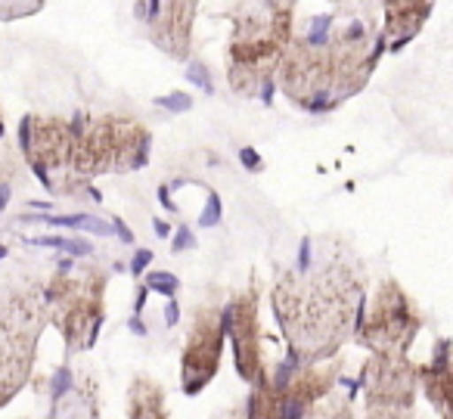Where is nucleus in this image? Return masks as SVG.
Instances as JSON below:
<instances>
[{
  "instance_id": "19",
  "label": "nucleus",
  "mask_w": 453,
  "mask_h": 419,
  "mask_svg": "<svg viewBox=\"0 0 453 419\" xmlns=\"http://www.w3.org/2000/svg\"><path fill=\"white\" fill-rule=\"evenodd\" d=\"M19 152L10 150L7 144L0 146V212L10 206V196H13V187H16V177H19L22 165H19Z\"/></svg>"
},
{
  "instance_id": "1",
  "label": "nucleus",
  "mask_w": 453,
  "mask_h": 419,
  "mask_svg": "<svg viewBox=\"0 0 453 419\" xmlns=\"http://www.w3.org/2000/svg\"><path fill=\"white\" fill-rule=\"evenodd\" d=\"M366 305V264L348 239L335 233L304 237L296 261L286 264L271 286L286 354L292 361H335L342 345L351 342Z\"/></svg>"
},
{
  "instance_id": "10",
  "label": "nucleus",
  "mask_w": 453,
  "mask_h": 419,
  "mask_svg": "<svg viewBox=\"0 0 453 419\" xmlns=\"http://www.w3.org/2000/svg\"><path fill=\"white\" fill-rule=\"evenodd\" d=\"M224 320V336L234 351V367L242 382L258 385L265 382L271 361L265 348V330H261V283L258 276H249L242 289H236L230 299L220 305Z\"/></svg>"
},
{
  "instance_id": "6",
  "label": "nucleus",
  "mask_w": 453,
  "mask_h": 419,
  "mask_svg": "<svg viewBox=\"0 0 453 419\" xmlns=\"http://www.w3.org/2000/svg\"><path fill=\"white\" fill-rule=\"evenodd\" d=\"M44 299L69 354L94 348L106 323V274L94 264L65 261L44 283Z\"/></svg>"
},
{
  "instance_id": "8",
  "label": "nucleus",
  "mask_w": 453,
  "mask_h": 419,
  "mask_svg": "<svg viewBox=\"0 0 453 419\" xmlns=\"http://www.w3.org/2000/svg\"><path fill=\"white\" fill-rule=\"evenodd\" d=\"M19 156L47 193L63 199L88 193L90 199H100L78 181L75 131L63 115H26L19 121Z\"/></svg>"
},
{
  "instance_id": "12",
  "label": "nucleus",
  "mask_w": 453,
  "mask_h": 419,
  "mask_svg": "<svg viewBox=\"0 0 453 419\" xmlns=\"http://www.w3.org/2000/svg\"><path fill=\"white\" fill-rule=\"evenodd\" d=\"M44 410L38 419H103L100 385L81 363H59L32 382Z\"/></svg>"
},
{
  "instance_id": "26",
  "label": "nucleus",
  "mask_w": 453,
  "mask_h": 419,
  "mask_svg": "<svg viewBox=\"0 0 453 419\" xmlns=\"http://www.w3.org/2000/svg\"><path fill=\"white\" fill-rule=\"evenodd\" d=\"M441 419H447V416H441Z\"/></svg>"
},
{
  "instance_id": "5",
  "label": "nucleus",
  "mask_w": 453,
  "mask_h": 419,
  "mask_svg": "<svg viewBox=\"0 0 453 419\" xmlns=\"http://www.w3.org/2000/svg\"><path fill=\"white\" fill-rule=\"evenodd\" d=\"M75 131V171L78 181L96 193L94 181L103 175H127L150 162L152 134L131 115H72Z\"/></svg>"
},
{
  "instance_id": "2",
  "label": "nucleus",
  "mask_w": 453,
  "mask_h": 419,
  "mask_svg": "<svg viewBox=\"0 0 453 419\" xmlns=\"http://www.w3.org/2000/svg\"><path fill=\"white\" fill-rule=\"evenodd\" d=\"M385 47L388 41L372 16L333 7L296 22L277 69V88L304 113H333L366 88Z\"/></svg>"
},
{
  "instance_id": "11",
  "label": "nucleus",
  "mask_w": 453,
  "mask_h": 419,
  "mask_svg": "<svg viewBox=\"0 0 453 419\" xmlns=\"http://www.w3.org/2000/svg\"><path fill=\"white\" fill-rule=\"evenodd\" d=\"M224 320H220L218 301H205L193 311L187 330V342L180 348V392L187 398L205 392L214 382L224 357Z\"/></svg>"
},
{
  "instance_id": "9",
  "label": "nucleus",
  "mask_w": 453,
  "mask_h": 419,
  "mask_svg": "<svg viewBox=\"0 0 453 419\" xmlns=\"http://www.w3.org/2000/svg\"><path fill=\"white\" fill-rule=\"evenodd\" d=\"M422 311L413 295L395 280L385 276L372 295H366L364 314L357 320L351 342L370 354H410L416 336L422 332Z\"/></svg>"
},
{
  "instance_id": "17",
  "label": "nucleus",
  "mask_w": 453,
  "mask_h": 419,
  "mask_svg": "<svg viewBox=\"0 0 453 419\" xmlns=\"http://www.w3.org/2000/svg\"><path fill=\"white\" fill-rule=\"evenodd\" d=\"M308 419H416V407L410 410H391V407H366L357 404L351 394H329L323 398Z\"/></svg>"
},
{
  "instance_id": "7",
  "label": "nucleus",
  "mask_w": 453,
  "mask_h": 419,
  "mask_svg": "<svg viewBox=\"0 0 453 419\" xmlns=\"http://www.w3.org/2000/svg\"><path fill=\"white\" fill-rule=\"evenodd\" d=\"M342 376V361L304 363L292 361L289 354L271 363L265 382L252 385L246 400L249 419H308V413L323 398L335 392Z\"/></svg>"
},
{
  "instance_id": "22",
  "label": "nucleus",
  "mask_w": 453,
  "mask_h": 419,
  "mask_svg": "<svg viewBox=\"0 0 453 419\" xmlns=\"http://www.w3.org/2000/svg\"><path fill=\"white\" fill-rule=\"evenodd\" d=\"M326 4L335 10H348V13H364V16H372V7H376V0H326Z\"/></svg>"
},
{
  "instance_id": "25",
  "label": "nucleus",
  "mask_w": 453,
  "mask_h": 419,
  "mask_svg": "<svg viewBox=\"0 0 453 419\" xmlns=\"http://www.w3.org/2000/svg\"><path fill=\"white\" fill-rule=\"evenodd\" d=\"M0 255H7V249H0Z\"/></svg>"
},
{
  "instance_id": "23",
  "label": "nucleus",
  "mask_w": 453,
  "mask_h": 419,
  "mask_svg": "<svg viewBox=\"0 0 453 419\" xmlns=\"http://www.w3.org/2000/svg\"><path fill=\"white\" fill-rule=\"evenodd\" d=\"M218 419H249V416H246V404H234L230 410L220 413Z\"/></svg>"
},
{
  "instance_id": "24",
  "label": "nucleus",
  "mask_w": 453,
  "mask_h": 419,
  "mask_svg": "<svg viewBox=\"0 0 453 419\" xmlns=\"http://www.w3.org/2000/svg\"><path fill=\"white\" fill-rule=\"evenodd\" d=\"M7 140V115H4V106H0V146Z\"/></svg>"
},
{
  "instance_id": "3",
  "label": "nucleus",
  "mask_w": 453,
  "mask_h": 419,
  "mask_svg": "<svg viewBox=\"0 0 453 419\" xmlns=\"http://www.w3.org/2000/svg\"><path fill=\"white\" fill-rule=\"evenodd\" d=\"M226 19V84L240 97L271 100L277 69L296 32V0H236Z\"/></svg>"
},
{
  "instance_id": "14",
  "label": "nucleus",
  "mask_w": 453,
  "mask_h": 419,
  "mask_svg": "<svg viewBox=\"0 0 453 419\" xmlns=\"http://www.w3.org/2000/svg\"><path fill=\"white\" fill-rule=\"evenodd\" d=\"M199 0H162V10L150 22V38L165 57L187 63L193 50V22Z\"/></svg>"
},
{
  "instance_id": "13",
  "label": "nucleus",
  "mask_w": 453,
  "mask_h": 419,
  "mask_svg": "<svg viewBox=\"0 0 453 419\" xmlns=\"http://www.w3.org/2000/svg\"><path fill=\"white\" fill-rule=\"evenodd\" d=\"M419 398V363L410 354H370L360 369V404L410 410Z\"/></svg>"
},
{
  "instance_id": "21",
  "label": "nucleus",
  "mask_w": 453,
  "mask_h": 419,
  "mask_svg": "<svg viewBox=\"0 0 453 419\" xmlns=\"http://www.w3.org/2000/svg\"><path fill=\"white\" fill-rule=\"evenodd\" d=\"M150 289H156L158 295H174L177 289H180V280H177V276H171V274H150Z\"/></svg>"
},
{
  "instance_id": "15",
  "label": "nucleus",
  "mask_w": 453,
  "mask_h": 419,
  "mask_svg": "<svg viewBox=\"0 0 453 419\" xmlns=\"http://www.w3.org/2000/svg\"><path fill=\"white\" fill-rule=\"evenodd\" d=\"M419 392L438 416L453 419V342L438 338L428 361L419 363Z\"/></svg>"
},
{
  "instance_id": "18",
  "label": "nucleus",
  "mask_w": 453,
  "mask_h": 419,
  "mask_svg": "<svg viewBox=\"0 0 453 419\" xmlns=\"http://www.w3.org/2000/svg\"><path fill=\"white\" fill-rule=\"evenodd\" d=\"M127 419H171L168 413V394H165L162 382L152 376H137L127 388Z\"/></svg>"
},
{
  "instance_id": "4",
  "label": "nucleus",
  "mask_w": 453,
  "mask_h": 419,
  "mask_svg": "<svg viewBox=\"0 0 453 419\" xmlns=\"http://www.w3.org/2000/svg\"><path fill=\"white\" fill-rule=\"evenodd\" d=\"M50 326L44 283L10 280L0 283V407L32 382L35 357L44 330Z\"/></svg>"
},
{
  "instance_id": "16",
  "label": "nucleus",
  "mask_w": 453,
  "mask_h": 419,
  "mask_svg": "<svg viewBox=\"0 0 453 419\" xmlns=\"http://www.w3.org/2000/svg\"><path fill=\"white\" fill-rule=\"evenodd\" d=\"M434 0H382V32L388 50H403L432 19Z\"/></svg>"
},
{
  "instance_id": "20",
  "label": "nucleus",
  "mask_w": 453,
  "mask_h": 419,
  "mask_svg": "<svg viewBox=\"0 0 453 419\" xmlns=\"http://www.w3.org/2000/svg\"><path fill=\"white\" fill-rule=\"evenodd\" d=\"M47 0H0V22H16L44 10Z\"/></svg>"
}]
</instances>
